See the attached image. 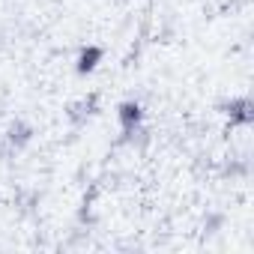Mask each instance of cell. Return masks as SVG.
Segmentation results:
<instances>
[{
  "mask_svg": "<svg viewBox=\"0 0 254 254\" xmlns=\"http://www.w3.org/2000/svg\"><path fill=\"white\" fill-rule=\"evenodd\" d=\"M117 123H120V132H123V135L132 132V129H138V126L144 123V108H141V102H135V99L120 102V105H117Z\"/></svg>",
  "mask_w": 254,
  "mask_h": 254,
  "instance_id": "cell-2",
  "label": "cell"
},
{
  "mask_svg": "<svg viewBox=\"0 0 254 254\" xmlns=\"http://www.w3.org/2000/svg\"><path fill=\"white\" fill-rule=\"evenodd\" d=\"M3 141H6V150H9V153H21V150L33 141V126H30V123H24V120L9 123V129H6Z\"/></svg>",
  "mask_w": 254,
  "mask_h": 254,
  "instance_id": "cell-3",
  "label": "cell"
},
{
  "mask_svg": "<svg viewBox=\"0 0 254 254\" xmlns=\"http://www.w3.org/2000/svg\"><path fill=\"white\" fill-rule=\"evenodd\" d=\"M96 108H99V96H96V93H90V96H84V99L72 102V105L66 108V117H69V123H72V126H84V123L96 114Z\"/></svg>",
  "mask_w": 254,
  "mask_h": 254,
  "instance_id": "cell-4",
  "label": "cell"
},
{
  "mask_svg": "<svg viewBox=\"0 0 254 254\" xmlns=\"http://www.w3.org/2000/svg\"><path fill=\"white\" fill-rule=\"evenodd\" d=\"M218 108H221V114L230 120V126H251V120H254V105H251L248 96L227 99V102H221Z\"/></svg>",
  "mask_w": 254,
  "mask_h": 254,
  "instance_id": "cell-1",
  "label": "cell"
},
{
  "mask_svg": "<svg viewBox=\"0 0 254 254\" xmlns=\"http://www.w3.org/2000/svg\"><path fill=\"white\" fill-rule=\"evenodd\" d=\"M102 57H105V51H102L99 45H84V48L78 51V60H75L78 75H90V72L102 63Z\"/></svg>",
  "mask_w": 254,
  "mask_h": 254,
  "instance_id": "cell-5",
  "label": "cell"
}]
</instances>
